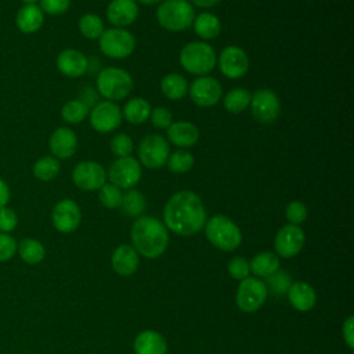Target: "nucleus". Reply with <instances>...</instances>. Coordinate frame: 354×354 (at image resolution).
<instances>
[{
  "label": "nucleus",
  "mask_w": 354,
  "mask_h": 354,
  "mask_svg": "<svg viewBox=\"0 0 354 354\" xmlns=\"http://www.w3.org/2000/svg\"><path fill=\"white\" fill-rule=\"evenodd\" d=\"M165 227L181 236L198 234L206 223V209L201 198L188 189L176 192L163 209Z\"/></svg>",
  "instance_id": "f257e3e1"
},
{
  "label": "nucleus",
  "mask_w": 354,
  "mask_h": 354,
  "mask_svg": "<svg viewBox=\"0 0 354 354\" xmlns=\"http://www.w3.org/2000/svg\"><path fill=\"white\" fill-rule=\"evenodd\" d=\"M130 238L136 252L147 259H156L163 254L169 243L167 228L151 216H140L133 223Z\"/></svg>",
  "instance_id": "f03ea898"
},
{
  "label": "nucleus",
  "mask_w": 354,
  "mask_h": 354,
  "mask_svg": "<svg viewBox=\"0 0 354 354\" xmlns=\"http://www.w3.org/2000/svg\"><path fill=\"white\" fill-rule=\"evenodd\" d=\"M195 18V8L188 0H163L156 8L159 25L169 32L187 30Z\"/></svg>",
  "instance_id": "7ed1b4c3"
},
{
  "label": "nucleus",
  "mask_w": 354,
  "mask_h": 354,
  "mask_svg": "<svg viewBox=\"0 0 354 354\" xmlns=\"http://www.w3.org/2000/svg\"><path fill=\"white\" fill-rule=\"evenodd\" d=\"M97 91L108 101H119L126 98L134 87L131 75L118 66H108L97 75Z\"/></svg>",
  "instance_id": "20e7f679"
},
{
  "label": "nucleus",
  "mask_w": 354,
  "mask_h": 354,
  "mask_svg": "<svg viewBox=\"0 0 354 354\" xmlns=\"http://www.w3.org/2000/svg\"><path fill=\"white\" fill-rule=\"evenodd\" d=\"M217 64L214 48L206 41H191L180 51V65L196 76L209 75Z\"/></svg>",
  "instance_id": "39448f33"
},
{
  "label": "nucleus",
  "mask_w": 354,
  "mask_h": 354,
  "mask_svg": "<svg viewBox=\"0 0 354 354\" xmlns=\"http://www.w3.org/2000/svg\"><path fill=\"white\" fill-rule=\"evenodd\" d=\"M205 235L213 246L225 252L236 249L242 242L239 227L223 214H216L206 220Z\"/></svg>",
  "instance_id": "423d86ee"
},
{
  "label": "nucleus",
  "mask_w": 354,
  "mask_h": 354,
  "mask_svg": "<svg viewBox=\"0 0 354 354\" xmlns=\"http://www.w3.org/2000/svg\"><path fill=\"white\" fill-rule=\"evenodd\" d=\"M100 50L104 55L113 59L127 58L136 48V39L131 32L123 28H109L98 39Z\"/></svg>",
  "instance_id": "0eeeda50"
},
{
  "label": "nucleus",
  "mask_w": 354,
  "mask_h": 354,
  "mask_svg": "<svg viewBox=\"0 0 354 354\" xmlns=\"http://www.w3.org/2000/svg\"><path fill=\"white\" fill-rule=\"evenodd\" d=\"M169 155V141L160 134H148L138 145V162L147 169H160L166 165Z\"/></svg>",
  "instance_id": "6e6552de"
},
{
  "label": "nucleus",
  "mask_w": 354,
  "mask_h": 354,
  "mask_svg": "<svg viewBox=\"0 0 354 354\" xmlns=\"http://www.w3.org/2000/svg\"><path fill=\"white\" fill-rule=\"evenodd\" d=\"M141 174L142 170L140 162L133 156H124L113 160L106 171V178L120 189H130L138 184Z\"/></svg>",
  "instance_id": "1a4fd4ad"
},
{
  "label": "nucleus",
  "mask_w": 354,
  "mask_h": 354,
  "mask_svg": "<svg viewBox=\"0 0 354 354\" xmlns=\"http://www.w3.org/2000/svg\"><path fill=\"white\" fill-rule=\"evenodd\" d=\"M267 292V286L261 279L248 277L238 286L236 306L245 313H254L266 303Z\"/></svg>",
  "instance_id": "9d476101"
},
{
  "label": "nucleus",
  "mask_w": 354,
  "mask_h": 354,
  "mask_svg": "<svg viewBox=\"0 0 354 354\" xmlns=\"http://www.w3.org/2000/svg\"><path fill=\"white\" fill-rule=\"evenodd\" d=\"M188 94L192 102L201 108L214 106L223 94V87L216 77L209 75L198 76L188 87Z\"/></svg>",
  "instance_id": "9b49d317"
},
{
  "label": "nucleus",
  "mask_w": 354,
  "mask_h": 354,
  "mask_svg": "<svg viewBox=\"0 0 354 354\" xmlns=\"http://www.w3.org/2000/svg\"><path fill=\"white\" fill-rule=\"evenodd\" d=\"M122 109L119 105L108 100L97 102L88 113L91 127L104 134L116 130L122 123Z\"/></svg>",
  "instance_id": "f8f14e48"
},
{
  "label": "nucleus",
  "mask_w": 354,
  "mask_h": 354,
  "mask_svg": "<svg viewBox=\"0 0 354 354\" xmlns=\"http://www.w3.org/2000/svg\"><path fill=\"white\" fill-rule=\"evenodd\" d=\"M250 111L260 123H272L279 116L281 104L278 95L270 88L257 90L250 98Z\"/></svg>",
  "instance_id": "ddd939ff"
},
{
  "label": "nucleus",
  "mask_w": 354,
  "mask_h": 354,
  "mask_svg": "<svg viewBox=\"0 0 354 354\" xmlns=\"http://www.w3.org/2000/svg\"><path fill=\"white\" fill-rule=\"evenodd\" d=\"M72 181L83 191H95L105 184L106 171L94 160H83L73 167Z\"/></svg>",
  "instance_id": "4468645a"
},
{
  "label": "nucleus",
  "mask_w": 354,
  "mask_h": 354,
  "mask_svg": "<svg viewBox=\"0 0 354 354\" xmlns=\"http://www.w3.org/2000/svg\"><path fill=\"white\" fill-rule=\"evenodd\" d=\"M217 65L220 72L228 79H241L249 69V58L243 48L238 46H227L221 50Z\"/></svg>",
  "instance_id": "2eb2a0df"
},
{
  "label": "nucleus",
  "mask_w": 354,
  "mask_h": 354,
  "mask_svg": "<svg viewBox=\"0 0 354 354\" xmlns=\"http://www.w3.org/2000/svg\"><path fill=\"white\" fill-rule=\"evenodd\" d=\"M306 242L304 231L299 225L286 224L275 235L274 248L279 257L292 259L303 249Z\"/></svg>",
  "instance_id": "dca6fc26"
},
{
  "label": "nucleus",
  "mask_w": 354,
  "mask_h": 354,
  "mask_svg": "<svg viewBox=\"0 0 354 354\" xmlns=\"http://www.w3.org/2000/svg\"><path fill=\"white\" fill-rule=\"evenodd\" d=\"M82 220L79 205L73 199H61L51 212V221L57 231L62 234L73 232Z\"/></svg>",
  "instance_id": "f3484780"
},
{
  "label": "nucleus",
  "mask_w": 354,
  "mask_h": 354,
  "mask_svg": "<svg viewBox=\"0 0 354 354\" xmlns=\"http://www.w3.org/2000/svg\"><path fill=\"white\" fill-rule=\"evenodd\" d=\"M138 6L134 0H112L106 7V19L113 28H127L138 17Z\"/></svg>",
  "instance_id": "a211bd4d"
},
{
  "label": "nucleus",
  "mask_w": 354,
  "mask_h": 354,
  "mask_svg": "<svg viewBox=\"0 0 354 354\" xmlns=\"http://www.w3.org/2000/svg\"><path fill=\"white\" fill-rule=\"evenodd\" d=\"M57 68L66 77H80L88 69L87 57L76 48H65L57 57Z\"/></svg>",
  "instance_id": "6ab92c4d"
},
{
  "label": "nucleus",
  "mask_w": 354,
  "mask_h": 354,
  "mask_svg": "<svg viewBox=\"0 0 354 354\" xmlns=\"http://www.w3.org/2000/svg\"><path fill=\"white\" fill-rule=\"evenodd\" d=\"M48 147L54 158L68 159L76 152L77 137L72 129L58 127L51 133Z\"/></svg>",
  "instance_id": "aec40b11"
},
{
  "label": "nucleus",
  "mask_w": 354,
  "mask_h": 354,
  "mask_svg": "<svg viewBox=\"0 0 354 354\" xmlns=\"http://www.w3.org/2000/svg\"><path fill=\"white\" fill-rule=\"evenodd\" d=\"M113 271L120 277L133 275L140 264V257L131 245H119L111 257Z\"/></svg>",
  "instance_id": "412c9836"
},
{
  "label": "nucleus",
  "mask_w": 354,
  "mask_h": 354,
  "mask_svg": "<svg viewBox=\"0 0 354 354\" xmlns=\"http://www.w3.org/2000/svg\"><path fill=\"white\" fill-rule=\"evenodd\" d=\"M166 136L167 141H170L173 145L178 148H189L199 140V130L194 123L180 120L173 122L166 129Z\"/></svg>",
  "instance_id": "4be33fe9"
},
{
  "label": "nucleus",
  "mask_w": 354,
  "mask_h": 354,
  "mask_svg": "<svg viewBox=\"0 0 354 354\" xmlns=\"http://www.w3.org/2000/svg\"><path fill=\"white\" fill-rule=\"evenodd\" d=\"M286 293L292 307L301 313L310 311L317 303V293L314 288L303 281L292 283Z\"/></svg>",
  "instance_id": "5701e85b"
},
{
  "label": "nucleus",
  "mask_w": 354,
  "mask_h": 354,
  "mask_svg": "<svg viewBox=\"0 0 354 354\" xmlns=\"http://www.w3.org/2000/svg\"><path fill=\"white\" fill-rule=\"evenodd\" d=\"M136 354H166L167 344L165 337L151 329L140 332L133 343Z\"/></svg>",
  "instance_id": "b1692460"
},
{
  "label": "nucleus",
  "mask_w": 354,
  "mask_h": 354,
  "mask_svg": "<svg viewBox=\"0 0 354 354\" xmlns=\"http://www.w3.org/2000/svg\"><path fill=\"white\" fill-rule=\"evenodd\" d=\"M44 22V12L36 4L22 6L15 17L17 28L22 33H35L37 32Z\"/></svg>",
  "instance_id": "393cba45"
},
{
  "label": "nucleus",
  "mask_w": 354,
  "mask_h": 354,
  "mask_svg": "<svg viewBox=\"0 0 354 354\" xmlns=\"http://www.w3.org/2000/svg\"><path fill=\"white\" fill-rule=\"evenodd\" d=\"M192 26L195 33L203 40H213L221 32L220 19L212 12H201L199 15H195Z\"/></svg>",
  "instance_id": "a878e982"
},
{
  "label": "nucleus",
  "mask_w": 354,
  "mask_h": 354,
  "mask_svg": "<svg viewBox=\"0 0 354 354\" xmlns=\"http://www.w3.org/2000/svg\"><path fill=\"white\" fill-rule=\"evenodd\" d=\"M151 111V104L147 100L141 97H134L124 104L122 116L131 124H142L149 119Z\"/></svg>",
  "instance_id": "bb28decb"
},
{
  "label": "nucleus",
  "mask_w": 354,
  "mask_h": 354,
  "mask_svg": "<svg viewBox=\"0 0 354 354\" xmlns=\"http://www.w3.org/2000/svg\"><path fill=\"white\" fill-rule=\"evenodd\" d=\"M160 90L166 98L177 101L188 94V83L180 73H167L160 80Z\"/></svg>",
  "instance_id": "cd10ccee"
},
{
  "label": "nucleus",
  "mask_w": 354,
  "mask_h": 354,
  "mask_svg": "<svg viewBox=\"0 0 354 354\" xmlns=\"http://www.w3.org/2000/svg\"><path fill=\"white\" fill-rule=\"evenodd\" d=\"M17 253L24 263L29 266H36L43 261L46 256V249L40 241L35 238H24L18 242Z\"/></svg>",
  "instance_id": "c85d7f7f"
},
{
  "label": "nucleus",
  "mask_w": 354,
  "mask_h": 354,
  "mask_svg": "<svg viewBox=\"0 0 354 354\" xmlns=\"http://www.w3.org/2000/svg\"><path fill=\"white\" fill-rule=\"evenodd\" d=\"M278 267H279V259L272 252H261L256 254L249 263L250 272L261 278H268L278 270Z\"/></svg>",
  "instance_id": "c756f323"
},
{
  "label": "nucleus",
  "mask_w": 354,
  "mask_h": 354,
  "mask_svg": "<svg viewBox=\"0 0 354 354\" xmlns=\"http://www.w3.org/2000/svg\"><path fill=\"white\" fill-rule=\"evenodd\" d=\"M250 98L252 94L246 90V88H232L230 90L223 100V105L224 108L230 112V113H241L243 112L246 108H249L250 104Z\"/></svg>",
  "instance_id": "7c9ffc66"
},
{
  "label": "nucleus",
  "mask_w": 354,
  "mask_h": 354,
  "mask_svg": "<svg viewBox=\"0 0 354 354\" xmlns=\"http://www.w3.org/2000/svg\"><path fill=\"white\" fill-rule=\"evenodd\" d=\"M59 160L54 156H43L33 165V176L40 181H51L59 173Z\"/></svg>",
  "instance_id": "2f4dec72"
},
{
  "label": "nucleus",
  "mask_w": 354,
  "mask_h": 354,
  "mask_svg": "<svg viewBox=\"0 0 354 354\" xmlns=\"http://www.w3.org/2000/svg\"><path fill=\"white\" fill-rule=\"evenodd\" d=\"M120 206L127 216L140 217L147 207V201L138 189L130 188V189H127L126 194H123Z\"/></svg>",
  "instance_id": "473e14b6"
},
{
  "label": "nucleus",
  "mask_w": 354,
  "mask_h": 354,
  "mask_svg": "<svg viewBox=\"0 0 354 354\" xmlns=\"http://www.w3.org/2000/svg\"><path fill=\"white\" fill-rule=\"evenodd\" d=\"M77 26H79L80 33L86 39H90V40L100 39V36L105 30L102 19L97 14H93V12H87V14L82 15Z\"/></svg>",
  "instance_id": "72a5a7b5"
},
{
  "label": "nucleus",
  "mask_w": 354,
  "mask_h": 354,
  "mask_svg": "<svg viewBox=\"0 0 354 354\" xmlns=\"http://www.w3.org/2000/svg\"><path fill=\"white\" fill-rule=\"evenodd\" d=\"M167 169L174 174H184L194 166V155L185 149H177L167 158Z\"/></svg>",
  "instance_id": "f704fd0d"
},
{
  "label": "nucleus",
  "mask_w": 354,
  "mask_h": 354,
  "mask_svg": "<svg viewBox=\"0 0 354 354\" xmlns=\"http://www.w3.org/2000/svg\"><path fill=\"white\" fill-rule=\"evenodd\" d=\"M88 115V106L84 105L80 100H71L64 104L61 108V118L71 123V124H77L83 122Z\"/></svg>",
  "instance_id": "c9c22d12"
},
{
  "label": "nucleus",
  "mask_w": 354,
  "mask_h": 354,
  "mask_svg": "<svg viewBox=\"0 0 354 354\" xmlns=\"http://www.w3.org/2000/svg\"><path fill=\"white\" fill-rule=\"evenodd\" d=\"M122 198H123L122 189L118 188L116 185L111 184V183H108V184L105 183L100 188L98 201L106 209H116V207H119L120 203H122Z\"/></svg>",
  "instance_id": "e433bc0d"
},
{
  "label": "nucleus",
  "mask_w": 354,
  "mask_h": 354,
  "mask_svg": "<svg viewBox=\"0 0 354 354\" xmlns=\"http://www.w3.org/2000/svg\"><path fill=\"white\" fill-rule=\"evenodd\" d=\"M134 149V144L133 140L130 138V136L124 134V133H119L116 134L112 140H111V151L116 158H124V156H131V152Z\"/></svg>",
  "instance_id": "4c0bfd02"
},
{
  "label": "nucleus",
  "mask_w": 354,
  "mask_h": 354,
  "mask_svg": "<svg viewBox=\"0 0 354 354\" xmlns=\"http://www.w3.org/2000/svg\"><path fill=\"white\" fill-rule=\"evenodd\" d=\"M307 207L303 202L300 201H292L288 203L286 209H285V216L288 218V221L293 225H299L301 224L306 218H307Z\"/></svg>",
  "instance_id": "58836bf2"
},
{
  "label": "nucleus",
  "mask_w": 354,
  "mask_h": 354,
  "mask_svg": "<svg viewBox=\"0 0 354 354\" xmlns=\"http://www.w3.org/2000/svg\"><path fill=\"white\" fill-rule=\"evenodd\" d=\"M268 285L271 288V290L277 295H283L288 292L289 286L292 285V279L290 275L286 271H279L277 270L272 275H270L268 278Z\"/></svg>",
  "instance_id": "ea45409f"
},
{
  "label": "nucleus",
  "mask_w": 354,
  "mask_h": 354,
  "mask_svg": "<svg viewBox=\"0 0 354 354\" xmlns=\"http://www.w3.org/2000/svg\"><path fill=\"white\" fill-rule=\"evenodd\" d=\"M227 270H228V274L231 278L234 279H245L249 277V272H250V268H249V263L246 259L243 257H234L228 261V266H227Z\"/></svg>",
  "instance_id": "a19ab883"
},
{
  "label": "nucleus",
  "mask_w": 354,
  "mask_h": 354,
  "mask_svg": "<svg viewBox=\"0 0 354 354\" xmlns=\"http://www.w3.org/2000/svg\"><path fill=\"white\" fill-rule=\"evenodd\" d=\"M17 241L6 232H0V263L8 261L17 254Z\"/></svg>",
  "instance_id": "79ce46f5"
},
{
  "label": "nucleus",
  "mask_w": 354,
  "mask_h": 354,
  "mask_svg": "<svg viewBox=\"0 0 354 354\" xmlns=\"http://www.w3.org/2000/svg\"><path fill=\"white\" fill-rule=\"evenodd\" d=\"M149 120L156 129H167L173 123V115L167 108L156 106L151 111Z\"/></svg>",
  "instance_id": "37998d69"
},
{
  "label": "nucleus",
  "mask_w": 354,
  "mask_h": 354,
  "mask_svg": "<svg viewBox=\"0 0 354 354\" xmlns=\"http://www.w3.org/2000/svg\"><path fill=\"white\" fill-rule=\"evenodd\" d=\"M18 224V216L14 209L3 206L0 207V232L10 234Z\"/></svg>",
  "instance_id": "c03bdc74"
},
{
  "label": "nucleus",
  "mask_w": 354,
  "mask_h": 354,
  "mask_svg": "<svg viewBox=\"0 0 354 354\" xmlns=\"http://www.w3.org/2000/svg\"><path fill=\"white\" fill-rule=\"evenodd\" d=\"M40 1V10L50 15H61L64 14L69 6L71 0H39Z\"/></svg>",
  "instance_id": "a18cd8bd"
},
{
  "label": "nucleus",
  "mask_w": 354,
  "mask_h": 354,
  "mask_svg": "<svg viewBox=\"0 0 354 354\" xmlns=\"http://www.w3.org/2000/svg\"><path fill=\"white\" fill-rule=\"evenodd\" d=\"M342 332H343V339L347 343V346L350 348H354V317L353 315H350L344 321Z\"/></svg>",
  "instance_id": "49530a36"
},
{
  "label": "nucleus",
  "mask_w": 354,
  "mask_h": 354,
  "mask_svg": "<svg viewBox=\"0 0 354 354\" xmlns=\"http://www.w3.org/2000/svg\"><path fill=\"white\" fill-rule=\"evenodd\" d=\"M8 201H10V188L7 183L3 178H0V207L7 206Z\"/></svg>",
  "instance_id": "de8ad7c7"
},
{
  "label": "nucleus",
  "mask_w": 354,
  "mask_h": 354,
  "mask_svg": "<svg viewBox=\"0 0 354 354\" xmlns=\"http://www.w3.org/2000/svg\"><path fill=\"white\" fill-rule=\"evenodd\" d=\"M192 6H196L199 8H212L217 6L221 0H188Z\"/></svg>",
  "instance_id": "09e8293b"
},
{
  "label": "nucleus",
  "mask_w": 354,
  "mask_h": 354,
  "mask_svg": "<svg viewBox=\"0 0 354 354\" xmlns=\"http://www.w3.org/2000/svg\"><path fill=\"white\" fill-rule=\"evenodd\" d=\"M141 4H144V6H153V4H158V3H160V1H163V0H138Z\"/></svg>",
  "instance_id": "8fccbe9b"
},
{
  "label": "nucleus",
  "mask_w": 354,
  "mask_h": 354,
  "mask_svg": "<svg viewBox=\"0 0 354 354\" xmlns=\"http://www.w3.org/2000/svg\"><path fill=\"white\" fill-rule=\"evenodd\" d=\"M39 0H22V3L25 4V6H29V4H36Z\"/></svg>",
  "instance_id": "3c124183"
}]
</instances>
